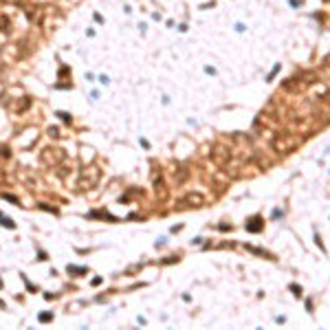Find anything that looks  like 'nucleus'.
Masks as SVG:
<instances>
[{
	"label": "nucleus",
	"instance_id": "nucleus-1",
	"mask_svg": "<svg viewBox=\"0 0 330 330\" xmlns=\"http://www.w3.org/2000/svg\"><path fill=\"white\" fill-rule=\"evenodd\" d=\"M99 169L97 167H88V169H84L82 176H79V187L82 189H88V187H95L99 183Z\"/></svg>",
	"mask_w": 330,
	"mask_h": 330
},
{
	"label": "nucleus",
	"instance_id": "nucleus-9",
	"mask_svg": "<svg viewBox=\"0 0 330 330\" xmlns=\"http://www.w3.org/2000/svg\"><path fill=\"white\" fill-rule=\"evenodd\" d=\"M2 198H7V200H11V203H18V198L16 196H9V194H2Z\"/></svg>",
	"mask_w": 330,
	"mask_h": 330
},
{
	"label": "nucleus",
	"instance_id": "nucleus-8",
	"mask_svg": "<svg viewBox=\"0 0 330 330\" xmlns=\"http://www.w3.org/2000/svg\"><path fill=\"white\" fill-rule=\"evenodd\" d=\"M49 134L51 137H60V130L57 128H49Z\"/></svg>",
	"mask_w": 330,
	"mask_h": 330
},
{
	"label": "nucleus",
	"instance_id": "nucleus-7",
	"mask_svg": "<svg viewBox=\"0 0 330 330\" xmlns=\"http://www.w3.org/2000/svg\"><path fill=\"white\" fill-rule=\"evenodd\" d=\"M57 117H62V119L66 121V123H68V121H71V115H66V112H57Z\"/></svg>",
	"mask_w": 330,
	"mask_h": 330
},
{
	"label": "nucleus",
	"instance_id": "nucleus-3",
	"mask_svg": "<svg viewBox=\"0 0 330 330\" xmlns=\"http://www.w3.org/2000/svg\"><path fill=\"white\" fill-rule=\"evenodd\" d=\"M203 203H205V198H203L200 194H187L183 200H178V205H181V207H187V205H189V207H200Z\"/></svg>",
	"mask_w": 330,
	"mask_h": 330
},
{
	"label": "nucleus",
	"instance_id": "nucleus-10",
	"mask_svg": "<svg viewBox=\"0 0 330 330\" xmlns=\"http://www.w3.org/2000/svg\"><path fill=\"white\" fill-rule=\"evenodd\" d=\"M0 286H2V282H0Z\"/></svg>",
	"mask_w": 330,
	"mask_h": 330
},
{
	"label": "nucleus",
	"instance_id": "nucleus-5",
	"mask_svg": "<svg viewBox=\"0 0 330 330\" xmlns=\"http://www.w3.org/2000/svg\"><path fill=\"white\" fill-rule=\"evenodd\" d=\"M68 273H86V269H82V266H68Z\"/></svg>",
	"mask_w": 330,
	"mask_h": 330
},
{
	"label": "nucleus",
	"instance_id": "nucleus-2",
	"mask_svg": "<svg viewBox=\"0 0 330 330\" xmlns=\"http://www.w3.org/2000/svg\"><path fill=\"white\" fill-rule=\"evenodd\" d=\"M40 158H42L44 165H57V163L64 161V152H62V150H57V148H46Z\"/></svg>",
	"mask_w": 330,
	"mask_h": 330
},
{
	"label": "nucleus",
	"instance_id": "nucleus-6",
	"mask_svg": "<svg viewBox=\"0 0 330 330\" xmlns=\"http://www.w3.org/2000/svg\"><path fill=\"white\" fill-rule=\"evenodd\" d=\"M49 319H53V315H51V313H44V315H40V321H49Z\"/></svg>",
	"mask_w": 330,
	"mask_h": 330
},
{
	"label": "nucleus",
	"instance_id": "nucleus-4",
	"mask_svg": "<svg viewBox=\"0 0 330 330\" xmlns=\"http://www.w3.org/2000/svg\"><path fill=\"white\" fill-rule=\"evenodd\" d=\"M11 29H13V24H11V18L2 13V16H0V31H2L5 35H9V33H11Z\"/></svg>",
	"mask_w": 330,
	"mask_h": 330
}]
</instances>
